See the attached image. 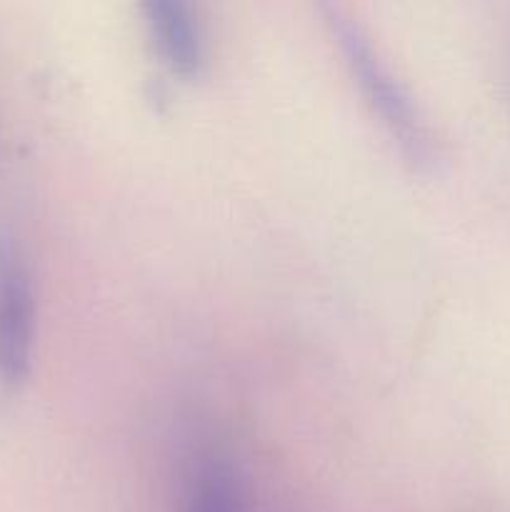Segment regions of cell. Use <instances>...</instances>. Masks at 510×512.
Segmentation results:
<instances>
[{
  "label": "cell",
  "mask_w": 510,
  "mask_h": 512,
  "mask_svg": "<svg viewBox=\"0 0 510 512\" xmlns=\"http://www.w3.org/2000/svg\"><path fill=\"white\" fill-rule=\"evenodd\" d=\"M183 512H243L235 475L223 463L205 465L190 483Z\"/></svg>",
  "instance_id": "277c9868"
},
{
  "label": "cell",
  "mask_w": 510,
  "mask_h": 512,
  "mask_svg": "<svg viewBox=\"0 0 510 512\" xmlns=\"http://www.w3.org/2000/svg\"><path fill=\"white\" fill-rule=\"evenodd\" d=\"M145 15L168 68L178 75H198L205 63V40L195 10L180 0H153L145 5Z\"/></svg>",
  "instance_id": "3957f363"
},
{
  "label": "cell",
  "mask_w": 510,
  "mask_h": 512,
  "mask_svg": "<svg viewBox=\"0 0 510 512\" xmlns=\"http://www.w3.org/2000/svg\"><path fill=\"white\" fill-rule=\"evenodd\" d=\"M325 13H328V25L333 30V38L338 40L345 65H348L355 83L360 85L363 95L368 98L370 108L378 113L380 123L388 128L395 143L400 145V150L413 163H428V128H425L408 90L395 78L390 65L378 53V48L370 43L368 33L350 15H345L335 5H325Z\"/></svg>",
  "instance_id": "6da1fadb"
},
{
  "label": "cell",
  "mask_w": 510,
  "mask_h": 512,
  "mask_svg": "<svg viewBox=\"0 0 510 512\" xmlns=\"http://www.w3.org/2000/svg\"><path fill=\"white\" fill-rule=\"evenodd\" d=\"M35 348V293L28 268L13 243H0V385L28 380Z\"/></svg>",
  "instance_id": "7a4b0ae2"
}]
</instances>
